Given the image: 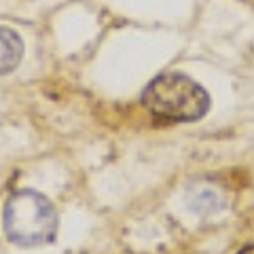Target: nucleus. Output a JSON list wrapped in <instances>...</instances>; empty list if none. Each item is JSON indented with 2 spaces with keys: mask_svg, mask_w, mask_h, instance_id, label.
Masks as SVG:
<instances>
[{
  "mask_svg": "<svg viewBox=\"0 0 254 254\" xmlns=\"http://www.w3.org/2000/svg\"><path fill=\"white\" fill-rule=\"evenodd\" d=\"M142 104L161 123H187L208 113L210 95L187 74L168 72L148 83Z\"/></svg>",
  "mask_w": 254,
  "mask_h": 254,
  "instance_id": "1",
  "label": "nucleus"
},
{
  "mask_svg": "<svg viewBox=\"0 0 254 254\" xmlns=\"http://www.w3.org/2000/svg\"><path fill=\"white\" fill-rule=\"evenodd\" d=\"M60 227L55 205L36 190H17L4 205V233L21 248L49 244Z\"/></svg>",
  "mask_w": 254,
  "mask_h": 254,
  "instance_id": "2",
  "label": "nucleus"
},
{
  "mask_svg": "<svg viewBox=\"0 0 254 254\" xmlns=\"http://www.w3.org/2000/svg\"><path fill=\"white\" fill-rule=\"evenodd\" d=\"M23 55V43L17 32L0 28V74H6L17 68Z\"/></svg>",
  "mask_w": 254,
  "mask_h": 254,
  "instance_id": "3",
  "label": "nucleus"
},
{
  "mask_svg": "<svg viewBox=\"0 0 254 254\" xmlns=\"http://www.w3.org/2000/svg\"><path fill=\"white\" fill-rule=\"evenodd\" d=\"M237 254H254V244L252 246H246V248H242Z\"/></svg>",
  "mask_w": 254,
  "mask_h": 254,
  "instance_id": "4",
  "label": "nucleus"
}]
</instances>
